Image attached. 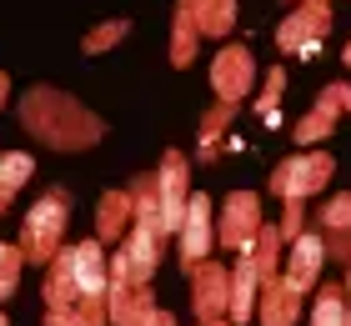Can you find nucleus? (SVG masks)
<instances>
[{
    "instance_id": "f257e3e1",
    "label": "nucleus",
    "mask_w": 351,
    "mask_h": 326,
    "mask_svg": "<svg viewBox=\"0 0 351 326\" xmlns=\"http://www.w3.org/2000/svg\"><path fill=\"white\" fill-rule=\"evenodd\" d=\"M15 116L30 136H40V145L51 151H90L106 136V121L90 106H81L75 95L56 91V86H30L15 106Z\"/></svg>"
},
{
    "instance_id": "f03ea898",
    "label": "nucleus",
    "mask_w": 351,
    "mask_h": 326,
    "mask_svg": "<svg viewBox=\"0 0 351 326\" xmlns=\"http://www.w3.org/2000/svg\"><path fill=\"white\" fill-rule=\"evenodd\" d=\"M66 221H71V191L66 186H51L40 191V201L25 211V226H21V256L25 266H51L66 246Z\"/></svg>"
},
{
    "instance_id": "7ed1b4c3",
    "label": "nucleus",
    "mask_w": 351,
    "mask_h": 326,
    "mask_svg": "<svg viewBox=\"0 0 351 326\" xmlns=\"http://www.w3.org/2000/svg\"><path fill=\"white\" fill-rule=\"evenodd\" d=\"M331 176H337V161L326 151H301V156H286L276 171H271V196H281V201H306L316 196Z\"/></svg>"
},
{
    "instance_id": "20e7f679",
    "label": "nucleus",
    "mask_w": 351,
    "mask_h": 326,
    "mask_svg": "<svg viewBox=\"0 0 351 326\" xmlns=\"http://www.w3.org/2000/svg\"><path fill=\"white\" fill-rule=\"evenodd\" d=\"M326 30H331V0H296V10L286 15L281 30H276V45L286 56L311 60L316 51H322Z\"/></svg>"
},
{
    "instance_id": "39448f33",
    "label": "nucleus",
    "mask_w": 351,
    "mask_h": 326,
    "mask_svg": "<svg viewBox=\"0 0 351 326\" xmlns=\"http://www.w3.org/2000/svg\"><path fill=\"white\" fill-rule=\"evenodd\" d=\"M216 246V206L206 191H191V206H186V221L176 231V251H181V271L191 276L201 261H211Z\"/></svg>"
},
{
    "instance_id": "423d86ee",
    "label": "nucleus",
    "mask_w": 351,
    "mask_h": 326,
    "mask_svg": "<svg viewBox=\"0 0 351 326\" xmlns=\"http://www.w3.org/2000/svg\"><path fill=\"white\" fill-rule=\"evenodd\" d=\"M256 231H261V196L256 191H231L226 206H221V221H216V241L226 251H251L256 246Z\"/></svg>"
},
{
    "instance_id": "0eeeda50",
    "label": "nucleus",
    "mask_w": 351,
    "mask_h": 326,
    "mask_svg": "<svg viewBox=\"0 0 351 326\" xmlns=\"http://www.w3.org/2000/svg\"><path fill=\"white\" fill-rule=\"evenodd\" d=\"M251 86H256V56L246 51V45H221L216 60H211V91L216 101L226 106H241Z\"/></svg>"
},
{
    "instance_id": "6e6552de",
    "label": "nucleus",
    "mask_w": 351,
    "mask_h": 326,
    "mask_svg": "<svg viewBox=\"0 0 351 326\" xmlns=\"http://www.w3.org/2000/svg\"><path fill=\"white\" fill-rule=\"evenodd\" d=\"M156 181H161V231H166V241H171L176 231H181L186 206H191V161H186L181 151H166Z\"/></svg>"
},
{
    "instance_id": "1a4fd4ad",
    "label": "nucleus",
    "mask_w": 351,
    "mask_h": 326,
    "mask_svg": "<svg viewBox=\"0 0 351 326\" xmlns=\"http://www.w3.org/2000/svg\"><path fill=\"white\" fill-rule=\"evenodd\" d=\"M191 312L196 321H226L231 312V271L221 261H201L191 271Z\"/></svg>"
},
{
    "instance_id": "9d476101",
    "label": "nucleus",
    "mask_w": 351,
    "mask_h": 326,
    "mask_svg": "<svg viewBox=\"0 0 351 326\" xmlns=\"http://www.w3.org/2000/svg\"><path fill=\"white\" fill-rule=\"evenodd\" d=\"M322 261H326V236L322 231H306L291 241V251H286V266H281V281L296 291V296H306L316 286V276H322Z\"/></svg>"
},
{
    "instance_id": "9b49d317",
    "label": "nucleus",
    "mask_w": 351,
    "mask_h": 326,
    "mask_svg": "<svg viewBox=\"0 0 351 326\" xmlns=\"http://www.w3.org/2000/svg\"><path fill=\"white\" fill-rule=\"evenodd\" d=\"M106 312H110V326H151L161 306H156V291H151V286L110 281V291H106Z\"/></svg>"
},
{
    "instance_id": "f8f14e48",
    "label": "nucleus",
    "mask_w": 351,
    "mask_h": 326,
    "mask_svg": "<svg viewBox=\"0 0 351 326\" xmlns=\"http://www.w3.org/2000/svg\"><path fill=\"white\" fill-rule=\"evenodd\" d=\"M131 221H136L131 191H106L101 201H95V241H101V246H121L125 231H131Z\"/></svg>"
},
{
    "instance_id": "ddd939ff",
    "label": "nucleus",
    "mask_w": 351,
    "mask_h": 326,
    "mask_svg": "<svg viewBox=\"0 0 351 326\" xmlns=\"http://www.w3.org/2000/svg\"><path fill=\"white\" fill-rule=\"evenodd\" d=\"M256 301H261V271H256L251 256H241L231 266V312H226V321L246 326L251 316H256Z\"/></svg>"
},
{
    "instance_id": "4468645a",
    "label": "nucleus",
    "mask_w": 351,
    "mask_h": 326,
    "mask_svg": "<svg viewBox=\"0 0 351 326\" xmlns=\"http://www.w3.org/2000/svg\"><path fill=\"white\" fill-rule=\"evenodd\" d=\"M81 291H75V256L71 246H60V256L45 266V312H75Z\"/></svg>"
},
{
    "instance_id": "2eb2a0df",
    "label": "nucleus",
    "mask_w": 351,
    "mask_h": 326,
    "mask_svg": "<svg viewBox=\"0 0 351 326\" xmlns=\"http://www.w3.org/2000/svg\"><path fill=\"white\" fill-rule=\"evenodd\" d=\"M176 10H181L201 36H231L236 30V0H176Z\"/></svg>"
},
{
    "instance_id": "dca6fc26",
    "label": "nucleus",
    "mask_w": 351,
    "mask_h": 326,
    "mask_svg": "<svg viewBox=\"0 0 351 326\" xmlns=\"http://www.w3.org/2000/svg\"><path fill=\"white\" fill-rule=\"evenodd\" d=\"M256 316H261V326H296V316H301V296L281 281V276H276V281H261Z\"/></svg>"
},
{
    "instance_id": "f3484780",
    "label": "nucleus",
    "mask_w": 351,
    "mask_h": 326,
    "mask_svg": "<svg viewBox=\"0 0 351 326\" xmlns=\"http://www.w3.org/2000/svg\"><path fill=\"white\" fill-rule=\"evenodd\" d=\"M231 116H236V106H226V101H216L211 110L201 116V130H196V151H201V161H216L221 156V136L231 130Z\"/></svg>"
},
{
    "instance_id": "a211bd4d",
    "label": "nucleus",
    "mask_w": 351,
    "mask_h": 326,
    "mask_svg": "<svg viewBox=\"0 0 351 326\" xmlns=\"http://www.w3.org/2000/svg\"><path fill=\"white\" fill-rule=\"evenodd\" d=\"M281 226H271V221H261V231H256V246H251L246 256L256 261V271H261V281H276L281 276Z\"/></svg>"
},
{
    "instance_id": "6ab92c4d",
    "label": "nucleus",
    "mask_w": 351,
    "mask_h": 326,
    "mask_svg": "<svg viewBox=\"0 0 351 326\" xmlns=\"http://www.w3.org/2000/svg\"><path fill=\"white\" fill-rule=\"evenodd\" d=\"M311 326H346V286L322 281V291L311 301Z\"/></svg>"
},
{
    "instance_id": "aec40b11",
    "label": "nucleus",
    "mask_w": 351,
    "mask_h": 326,
    "mask_svg": "<svg viewBox=\"0 0 351 326\" xmlns=\"http://www.w3.org/2000/svg\"><path fill=\"white\" fill-rule=\"evenodd\" d=\"M125 36H131V21H125V15H116V21H101V25L86 30V36H81V51H86V56H106L110 45H121Z\"/></svg>"
},
{
    "instance_id": "412c9836",
    "label": "nucleus",
    "mask_w": 351,
    "mask_h": 326,
    "mask_svg": "<svg viewBox=\"0 0 351 326\" xmlns=\"http://www.w3.org/2000/svg\"><path fill=\"white\" fill-rule=\"evenodd\" d=\"M196 51H201V30L176 10V21H171V65H181V71H186V65L196 60Z\"/></svg>"
},
{
    "instance_id": "4be33fe9",
    "label": "nucleus",
    "mask_w": 351,
    "mask_h": 326,
    "mask_svg": "<svg viewBox=\"0 0 351 326\" xmlns=\"http://www.w3.org/2000/svg\"><path fill=\"white\" fill-rule=\"evenodd\" d=\"M281 91H286V71H281V65H271L266 80H261V95H256V116L266 126H281Z\"/></svg>"
},
{
    "instance_id": "5701e85b",
    "label": "nucleus",
    "mask_w": 351,
    "mask_h": 326,
    "mask_svg": "<svg viewBox=\"0 0 351 326\" xmlns=\"http://www.w3.org/2000/svg\"><path fill=\"white\" fill-rule=\"evenodd\" d=\"M30 176H36V156L30 151H0V186H5L10 196L21 191Z\"/></svg>"
},
{
    "instance_id": "b1692460",
    "label": "nucleus",
    "mask_w": 351,
    "mask_h": 326,
    "mask_svg": "<svg viewBox=\"0 0 351 326\" xmlns=\"http://www.w3.org/2000/svg\"><path fill=\"white\" fill-rule=\"evenodd\" d=\"M331 130H337V116H331L326 106H311L306 116L296 121V141H301V145H316V141H326Z\"/></svg>"
},
{
    "instance_id": "393cba45",
    "label": "nucleus",
    "mask_w": 351,
    "mask_h": 326,
    "mask_svg": "<svg viewBox=\"0 0 351 326\" xmlns=\"http://www.w3.org/2000/svg\"><path fill=\"white\" fill-rule=\"evenodd\" d=\"M316 221H322V231H351V191L331 196V201L316 211Z\"/></svg>"
},
{
    "instance_id": "a878e982",
    "label": "nucleus",
    "mask_w": 351,
    "mask_h": 326,
    "mask_svg": "<svg viewBox=\"0 0 351 326\" xmlns=\"http://www.w3.org/2000/svg\"><path fill=\"white\" fill-rule=\"evenodd\" d=\"M21 271H25L21 246H5V256H0V306L15 296V286H21Z\"/></svg>"
},
{
    "instance_id": "bb28decb",
    "label": "nucleus",
    "mask_w": 351,
    "mask_h": 326,
    "mask_svg": "<svg viewBox=\"0 0 351 326\" xmlns=\"http://www.w3.org/2000/svg\"><path fill=\"white\" fill-rule=\"evenodd\" d=\"M276 226H281V241L291 246L296 236H306V206H301V201H286V211H281Z\"/></svg>"
},
{
    "instance_id": "cd10ccee",
    "label": "nucleus",
    "mask_w": 351,
    "mask_h": 326,
    "mask_svg": "<svg viewBox=\"0 0 351 326\" xmlns=\"http://www.w3.org/2000/svg\"><path fill=\"white\" fill-rule=\"evenodd\" d=\"M316 106H326L331 116H351V86H346V80H337V86H326L322 95H316Z\"/></svg>"
},
{
    "instance_id": "c85d7f7f",
    "label": "nucleus",
    "mask_w": 351,
    "mask_h": 326,
    "mask_svg": "<svg viewBox=\"0 0 351 326\" xmlns=\"http://www.w3.org/2000/svg\"><path fill=\"white\" fill-rule=\"evenodd\" d=\"M75 326H110L106 296H95V301H81V306H75Z\"/></svg>"
},
{
    "instance_id": "c756f323",
    "label": "nucleus",
    "mask_w": 351,
    "mask_h": 326,
    "mask_svg": "<svg viewBox=\"0 0 351 326\" xmlns=\"http://www.w3.org/2000/svg\"><path fill=\"white\" fill-rule=\"evenodd\" d=\"M322 236H326V256L351 261V231H322Z\"/></svg>"
},
{
    "instance_id": "7c9ffc66",
    "label": "nucleus",
    "mask_w": 351,
    "mask_h": 326,
    "mask_svg": "<svg viewBox=\"0 0 351 326\" xmlns=\"http://www.w3.org/2000/svg\"><path fill=\"white\" fill-rule=\"evenodd\" d=\"M40 326H75V312H45Z\"/></svg>"
},
{
    "instance_id": "2f4dec72",
    "label": "nucleus",
    "mask_w": 351,
    "mask_h": 326,
    "mask_svg": "<svg viewBox=\"0 0 351 326\" xmlns=\"http://www.w3.org/2000/svg\"><path fill=\"white\" fill-rule=\"evenodd\" d=\"M5 101H10V75L0 71V106H5Z\"/></svg>"
},
{
    "instance_id": "473e14b6",
    "label": "nucleus",
    "mask_w": 351,
    "mask_h": 326,
    "mask_svg": "<svg viewBox=\"0 0 351 326\" xmlns=\"http://www.w3.org/2000/svg\"><path fill=\"white\" fill-rule=\"evenodd\" d=\"M151 326H176V316H171V312H156V321H151Z\"/></svg>"
},
{
    "instance_id": "72a5a7b5",
    "label": "nucleus",
    "mask_w": 351,
    "mask_h": 326,
    "mask_svg": "<svg viewBox=\"0 0 351 326\" xmlns=\"http://www.w3.org/2000/svg\"><path fill=\"white\" fill-rule=\"evenodd\" d=\"M5 211H10V191L0 186V216H5Z\"/></svg>"
},
{
    "instance_id": "f704fd0d",
    "label": "nucleus",
    "mask_w": 351,
    "mask_h": 326,
    "mask_svg": "<svg viewBox=\"0 0 351 326\" xmlns=\"http://www.w3.org/2000/svg\"><path fill=\"white\" fill-rule=\"evenodd\" d=\"M346 326H351V286H346Z\"/></svg>"
},
{
    "instance_id": "c9c22d12",
    "label": "nucleus",
    "mask_w": 351,
    "mask_h": 326,
    "mask_svg": "<svg viewBox=\"0 0 351 326\" xmlns=\"http://www.w3.org/2000/svg\"><path fill=\"white\" fill-rule=\"evenodd\" d=\"M196 326H231V321H196Z\"/></svg>"
},
{
    "instance_id": "e433bc0d",
    "label": "nucleus",
    "mask_w": 351,
    "mask_h": 326,
    "mask_svg": "<svg viewBox=\"0 0 351 326\" xmlns=\"http://www.w3.org/2000/svg\"><path fill=\"white\" fill-rule=\"evenodd\" d=\"M341 60H346V65H351V40H346V51H341Z\"/></svg>"
},
{
    "instance_id": "4c0bfd02",
    "label": "nucleus",
    "mask_w": 351,
    "mask_h": 326,
    "mask_svg": "<svg viewBox=\"0 0 351 326\" xmlns=\"http://www.w3.org/2000/svg\"><path fill=\"white\" fill-rule=\"evenodd\" d=\"M341 286H351V261H346V281H341Z\"/></svg>"
},
{
    "instance_id": "58836bf2",
    "label": "nucleus",
    "mask_w": 351,
    "mask_h": 326,
    "mask_svg": "<svg viewBox=\"0 0 351 326\" xmlns=\"http://www.w3.org/2000/svg\"><path fill=\"white\" fill-rule=\"evenodd\" d=\"M0 326H10V321H5V312H0Z\"/></svg>"
},
{
    "instance_id": "ea45409f",
    "label": "nucleus",
    "mask_w": 351,
    "mask_h": 326,
    "mask_svg": "<svg viewBox=\"0 0 351 326\" xmlns=\"http://www.w3.org/2000/svg\"><path fill=\"white\" fill-rule=\"evenodd\" d=\"M0 256H5V241H0Z\"/></svg>"
}]
</instances>
